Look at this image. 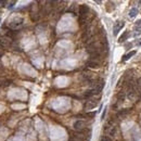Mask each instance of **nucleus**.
<instances>
[{
  "instance_id": "1",
  "label": "nucleus",
  "mask_w": 141,
  "mask_h": 141,
  "mask_svg": "<svg viewBox=\"0 0 141 141\" xmlns=\"http://www.w3.org/2000/svg\"><path fill=\"white\" fill-rule=\"evenodd\" d=\"M22 25H23V19H21V17H13L10 21V23H9V26H10V28H12V29L20 28Z\"/></svg>"
},
{
  "instance_id": "2",
  "label": "nucleus",
  "mask_w": 141,
  "mask_h": 141,
  "mask_svg": "<svg viewBox=\"0 0 141 141\" xmlns=\"http://www.w3.org/2000/svg\"><path fill=\"white\" fill-rule=\"evenodd\" d=\"M12 40L7 36H0V47L1 48H9L11 46Z\"/></svg>"
},
{
  "instance_id": "3",
  "label": "nucleus",
  "mask_w": 141,
  "mask_h": 141,
  "mask_svg": "<svg viewBox=\"0 0 141 141\" xmlns=\"http://www.w3.org/2000/svg\"><path fill=\"white\" fill-rule=\"evenodd\" d=\"M85 127H86V123L84 120H76L74 123V128L78 131H83L85 129Z\"/></svg>"
},
{
  "instance_id": "4",
  "label": "nucleus",
  "mask_w": 141,
  "mask_h": 141,
  "mask_svg": "<svg viewBox=\"0 0 141 141\" xmlns=\"http://www.w3.org/2000/svg\"><path fill=\"white\" fill-rule=\"evenodd\" d=\"M78 12H79V16L80 15H87V14H89L90 9L87 4H82V6H79V11Z\"/></svg>"
},
{
  "instance_id": "5",
  "label": "nucleus",
  "mask_w": 141,
  "mask_h": 141,
  "mask_svg": "<svg viewBox=\"0 0 141 141\" xmlns=\"http://www.w3.org/2000/svg\"><path fill=\"white\" fill-rule=\"evenodd\" d=\"M104 131H107L109 136H111V137H114V136L116 135L117 128H116V126H111V127H109V126L107 125V126H105V128H104Z\"/></svg>"
},
{
  "instance_id": "6",
  "label": "nucleus",
  "mask_w": 141,
  "mask_h": 141,
  "mask_svg": "<svg viewBox=\"0 0 141 141\" xmlns=\"http://www.w3.org/2000/svg\"><path fill=\"white\" fill-rule=\"evenodd\" d=\"M86 65L88 67H90V68H98L100 66V63L98 62V61H94V60H90V61H88V62L86 63Z\"/></svg>"
},
{
  "instance_id": "7",
  "label": "nucleus",
  "mask_w": 141,
  "mask_h": 141,
  "mask_svg": "<svg viewBox=\"0 0 141 141\" xmlns=\"http://www.w3.org/2000/svg\"><path fill=\"white\" fill-rule=\"evenodd\" d=\"M124 25H125L124 22H117V23L115 24V26H114V35H115V36L118 34V32H119L123 27H124Z\"/></svg>"
},
{
  "instance_id": "8",
  "label": "nucleus",
  "mask_w": 141,
  "mask_h": 141,
  "mask_svg": "<svg viewBox=\"0 0 141 141\" xmlns=\"http://www.w3.org/2000/svg\"><path fill=\"white\" fill-rule=\"evenodd\" d=\"M97 105H98V101H97V100H90V101H87V103H86V109L91 110V109L95 108Z\"/></svg>"
},
{
  "instance_id": "9",
  "label": "nucleus",
  "mask_w": 141,
  "mask_h": 141,
  "mask_svg": "<svg viewBox=\"0 0 141 141\" xmlns=\"http://www.w3.org/2000/svg\"><path fill=\"white\" fill-rule=\"evenodd\" d=\"M97 93H99L98 91H97L95 89H89V90H87V91H85V93H84V97L85 98H91V97H93L94 94H97Z\"/></svg>"
},
{
  "instance_id": "10",
  "label": "nucleus",
  "mask_w": 141,
  "mask_h": 141,
  "mask_svg": "<svg viewBox=\"0 0 141 141\" xmlns=\"http://www.w3.org/2000/svg\"><path fill=\"white\" fill-rule=\"evenodd\" d=\"M137 53V51L136 50H133V51H130V52H128V53L127 54H125L124 57H123V59H122V61H123V62H125V61H127V60H129L131 57H133V56H135Z\"/></svg>"
},
{
  "instance_id": "11",
  "label": "nucleus",
  "mask_w": 141,
  "mask_h": 141,
  "mask_svg": "<svg viewBox=\"0 0 141 141\" xmlns=\"http://www.w3.org/2000/svg\"><path fill=\"white\" fill-rule=\"evenodd\" d=\"M11 84V80L10 79H7V78H2V77H0V86L1 87H7Z\"/></svg>"
},
{
  "instance_id": "12",
  "label": "nucleus",
  "mask_w": 141,
  "mask_h": 141,
  "mask_svg": "<svg viewBox=\"0 0 141 141\" xmlns=\"http://www.w3.org/2000/svg\"><path fill=\"white\" fill-rule=\"evenodd\" d=\"M125 97H126V93H125V92H119V93H117V103H120V102L124 101Z\"/></svg>"
},
{
  "instance_id": "13",
  "label": "nucleus",
  "mask_w": 141,
  "mask_h": 141,
  "mask_svg": "<svg viewBox=\"0 0 141 141\" xmlns=\"http://www.w3.org/2000/svg\"><path fill=\"white\" fill-rule=\"evenodd\" d=\"M128 113H129V110H122V111H119V112L117 113V116L120 117V118H122V117H125Z\"/></svg>"
},
{
  "instance_id": "14",
  "label": "nucleus",
  "mask_w": 141,
  "mask_h": 141,
  "mask_svg": "<svg viewBox=\"0 0 141 141\" xmlns=\"http://www.w3.org/2000/svg\"><path fill=\"white\" fill-rule=\"evenodd\" d=\"M137 14H138V9H137V8H133V9H131V10L129 11V16L131 17V19H133V17H135Z\"/></svg>"
},
{
  "instance_id": "15",
  "label": "nucleus",
  "mask_w": 141,
  "mask_h": 141,
  "mask_svg": "<svg viewBox=\"0 0 141 141\" xmlns=\"http://www.w3.org/2000/svg\"><path fill=\"white\" fill-rule=\"evenodd\" d=\"M128 37V32H125L124 34L122 35V36L119 37V39H118V42H124L125 41V39Z\"/></svg>"
},
{
  "instance_id": "16",
  "label": "nucleus",
  "mask_w": 141,
  "mask_h": 141,
  "mask_svg": "<svg viewBox=\"0 0 141 141\" xmlns=\"http://www.w3.org/2000/svg\"><path fill=\"white\" fill-rule=\"evenodd\" d=\"M99 141H112V139L110 137H108V136H102Z\"/></svg>"
},
{
  "instance_id": "17",
  "label": "nucleus",
  "mask_w": 141,
  "mask_h": 141,
  "mask_svg": "<svg viewBox=\"0 0 141 141\" xmlns=\"http://www.w3.org/2000/svg\"><path fill=\"white\" fill-rule=\"evenodd\" d=\"M137 27H139V28H141V20L137 22Z\"/></svg>"
},
{
  "instance_id": "18",
  "label": "nucleus",
  "mask_w": 141,
  "mask_h": 141,
  "mask_svg": "<svg viewBox=\"0 0 141 141\" xmlns=\"http://www.w3.org/2000/svg\"><path fill=\"white\" fill-rule=\"evenodd\" d=\"M6 4V1H0V7H2Z\"/></svg>"
},
{
  "instance_id": "19",
  "label": "nucleus",
  "mask_w": 141,
  "mask_h": 141,
  "mask_svg": "<svg viewBox=\"0 0 141 141\" xmlns=\"http://www.w3.org/2000/svg\"><path fill=\"white\" fill-rule=\"evenodd\" d=\"M137 45H139V46H140V45H141V39H139V41H138V42H137Z\"/></svg>"
},
{
  "instance_id": "20",
  "label": "nucleus",
  "mask_w": 141,
  "mask_h": 141,
  "mask_svg": "<svg viewBox=\"0 0 141 141\" xmlns=\"http://www.w3.org/2000/svg\"><path fill=\"white\" fill-rule=\"evenodd\" d=\"M1 57H2V52H1V51H0V58H1Z\"/></svg>"
}]
</instances>
